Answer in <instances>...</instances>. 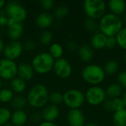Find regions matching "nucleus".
Returning a JSON list of instances; mask_svg holds the SVG:
<instances>
[{
    "mask_svg": "<svg viewBox=\"0 0 126 126\" xmlns=\"http://www.w3.org/2000/svg\"><path fill=\"white\" fill-rule=\"evenodd\" d=\"M105 92L106 97H108L109 99L114 100L120 97L123 92V89L118 83H112L107 87Z\"/></svg>",
    "mask_w": 126,
    "mask_h": 126,
    "instance_id": "obj_21",
    "label": "nucleus"
},
{
    "mask_svg": "<svg viewBox=\"0 0 126 126\" xmlns=\"http://www.w3.org/2000/svg\"><path fill=\"white\" fill-rule=\"evenodd\" d=\"M18 65L14 61L7 58L0 60V78L7 80H12L17 77Z\"/></svg>",
    "mask_w": 126,
    "mask_h": 126,
    "instance_id": "obj_8",
    "label": "nucleus"
},
{
    "mask_svg": "<svg viewBox=\"0 0 126 126\" xmlns=\"http://www.w3.org/2000/svg\"><path fill=\"white\" fill-rule=\"evenodd\" d=\"M6 13L8 18L21 23L27 18V11L25 7L18 1H9L5 6Z\"/></svg>",
    "mask_w": 126,
    "mask_h": 126,
    "instance_id": "obj_7",
    "label": "nucleus"
},
{
    "mask_svg": "<svg viewBox=\"0 0 126 126\" xmlns=\"http://www.w3.org/2000/svg\"><path fill=\"white\" fill-rule=\"evenodd\" d=\"M14 97V93L10 89H2L0 90V102L7 103H10Z\"/></svg>",
    "mask_w": 126,
    "mask_h": 126,
    "instance_id": "obj_30",
    "label": "nucleus"
},
{
    "mask_svg": "<svg viewBox=\"0 0 126 126\" xmlns=\"http://www.w3.org/2000/svg\"><path fill=\"white\" fill-rule=\"evenodd\" d=\"M117 45L126 50V27H123L115 35Z\"/></svg>",
    "mask_w": 126,
    "mask_h": 126,
    "instance_id": "obj_29",
    "label": "nucleus"
},
{
    "mask_svg": "<svg viewBox=\"0 0 126 126\" xmlns=\"http://www.w3.org/2000/svg\"><path fill=\"white\" fill-rule=\"evenodd\" d=\"M26 87V82L18 77L15 78L10 81V89L13 92V93L21 94L25 91Z\"/></svg>",
    "mask_w": 126,
    "mask_h": 126,
    "instance_id": "obj_22",
    "label": "nucleus"
},
{
    "mask_svg": "<svg viewBox=\"0 0 126 126\" xmlns=\"http://www.w3.org/2000/svg\"><path fill=\"white\" fill-rule=\"evenodd\" d=\"M125 21H126V17H125Z\"/></svg>",
    "mask_w": 126,
    "mask_h": 126,
    "instance_id": "obj_50",
    "label": "nucleus"
},
{
    "mask_svg": "<svg viewBox=\"0 0 126 126\" xmlns=\"http://www.w3.org/2000/svg\"><path fill=\"white\" fill-rule=\"evenodd\" d=\"M49 53L55 60L59 59L62 58V55L63 54V48L60 44L53 43L49 47Z\"/></svg>",
    "mask_w": 126,
    "mask_h": 126,
    "instance_id": "obj_25",
    "label": "nucleus"
},
{
    "mask_svg": "<svg viewBox=\"0 0 126 126\" xmlns=\"http://www.w3.org/2000/svg\"><path fill=\"white\" fill-rule=\"evenodd\" d=\"M84 126H98L97 125H96L95 123H87V124H86Z\"/></svg>",
    "mask_w": 126,
    "mask_h": 126,
    "instance_id": "obj_46",
    "label": "nucleus"
},
{
    "mask_svg": "<svg viewBox=\"0 0 126 126\" xmlns=\"http://www.w3.org/2000/svg\"><path fill=\"white\" fill-rule=\"evenodd\" d=\"M7 18L4 16H0V26H7Z\"/></svg>",
    "mask_w": 126,
    "mask_h": 126,
    "instance_id": "obj_41",
    "label": "nucleus"
},
{
    "mask_svg": "<svg viewBox=\"0 0 126 126\" xmlns=\"http://www.w3.org/2000/svg\"><path fill=\"white\" fill-rule=\"evenodd\" d=\"M23 50V44L20 41H10L6 45H4L2 52L5 58L15 61L21 55Z\"/></svg>",
    "mask_w": 126,
    "mask_h": 126,
    "instance_id": "obj_10",
    "label": "nucleus"
},
{
    "mask_svg": "<svg viewBox=\"0 0 126 126\" xmlns=\"http://www.w3.org/2000/svg\"><path fill=\"white\" fill-rule=\"evenodd\" d=\"M113 123L114 126H126V109L114 111Z\"/></svg>",
    "mask_w": 126,
    "mask_h": 126,
    "instance_id": "obj_24",
    "label": "nucleus"
},
{
    "mask_svg": "<svg viewBox=\"0 0 126 126\" xmlns=\"http://www.w3.org/2000/svg\"><path fill=\"white\" fill-rule=\"evenodd\" d=\"M117 45V40H116L115 36H111V37L107 38V41H106V48L111 49H114Z\"/></svg>",
    "mask_w": 126,
    "mask_h": 126,
    "instance_id": "obj_37",
    "label": "nucleus"
},
{
    "mask_svg": "<svg viewBox=\"0 0 126 126\" xmlns=\"http://www.w3.org/2000/svg\"><path fill=\"white\" fill-rule=\"evenodd\" d=\"M52 39H53L52 33L49 30H43L40 33L39 37H38L39 43L44 46H47V45H49V44H51Z\"/></svg>",
    "mask_w": 126,
    "mask_h": 126,
    "instance_id": "obj_26",
    "label": "nucleus"
},
{
    "mask_svg": "<svg viewBox=\"0 0 126 126\" xmlns=\"http://www.w3.org/2000/svg\"><path fill=\"white\" fill-rule=\"evenodd\" d=\"M27 114L22 110H16L11 114V123L14 126H24L27 121Z\"/></svg>",
    "mask_w": 126,
    "mask_h": 126,
    "instance_id": "obj_18",
    "label": "nucleus"
},
{
    "mask_svg": "<svg viewBox=\"0 0 126 126\" xmlns=\"http://www.w3.org/2000/svg\"><path fill=\"white\" fill-rule=\"evenodd\" d=\"M83 79L92 86H98L106 78V73L103 67L97 64H89L86 66L82 72Z\"/></svg>",
    "mask_w": 126,
    "mask_h": 126,
    "instance_id": "obj_4",
    "label": "nucleus"
},
{
    "mask_svg": "<svg viewBox=\"0 0 126 126\" xmlns=\"http://www.w3.org/2000/svg\"><path fill=\"white\" fill-rule=\"evenodd\" d=\"M53 71L60 78L66 79L70 77L72 72V67L70 63L64 58L55 60Z\"/></svg>",
    "mask_w": 126,
    "mask_h": 126,
    "instance_id": "obj_11",
    "label": "nucleus"
},
{
    "mask_svg": "<svg viewBox=\"0 0 126 126\" xmlns=\"http://www.w3.org/2000/svg\"><path fill=\"white\" fill-rule=\"evenodd\" d=\"M1 86H2V80H1V78H0V90L1 89Z\"/></svg>",
    "mask_w": 126,
    "mask_h": 126,
    "instance_id": "obj_48",
    "label": "nucleus"
},
{
    "mask_svg": "<svg viewBox=\"0 0 126 126\" xmlns=\"http://www.w3.org/2000/svg\"><path fill=\"white\" fill-rule=\"evenodd\" d=\"M4 47V41H3V40H2V39L0 38V53L3 52Z\"/></svg>",
    "mask_w": 126,
    "mask_h": 126,
    "instance_id": "obj_43",
    "label": "nucleus"
},
{
    "mask_svg": "<svg viewBox=\"0 0 126 126\" xmlns=\"http://www.w3.org/2000/svg\"><path fill=\"white\" fill-rule=\"evenodd\" d=\"M3 126H14L12 123H6L5 125H4Z\"/></svg>",
    "mask_w": 126,
    "mask_h": 126,
    "instance_id": "obj_47",
    "label": "nucleus"
},
{
    "mask_svg": "<svg viewBox=\"0 0 126 126\" xmlns=\"http://www.w3.org/2000/svg\"><path fill=\"white\" fill-rule=\"evenodd\" d=\"M104 71L106 74L108 75H114L119 70V64L116 61L111 60L106 62L104 66Z\"/></svg>",
    "mask_w": 126,
    "mask_h": 126,
    "instance_id": "obj_28",
    "label": "nucleus"
},
{
    "mask_svg": "<svg viewBox=\"0 0 126 126\" xmlns=\"http://www.w3.org/2000/svg\"><path fill=\"white\" fill-rule=\"evenodd\" d=\"M55 59L49 52H44L36 55L31 63L35 72L40 75H45L53 70Z\"/></svg>",
    "mask_w": 126,
    "mask_h": 126,
    "instance_id": "obj_3",
    "label": "nucleus"
},
{
    "mask_svg": "<svg viewBox=\"0 0 126 126\" xmlns=\"http://www.w3.org/2000/svg\"><path fill=\"white\" fill-rule=\"evenodd\" d=\"M49 102L54 106H58L63 103V94L59 92H53L49 94Z\"/></svg>",
    "mask_w": 126,
    "mask_h": 126,
    "instance_id": "obj_31",
    "label": "nucleus"
},
{
    "mask_svg": "<svg viewBox=\"0 0 126 126\" xmlns=\"http://www.w3.org/2000/svg\"><path fill=\"white\" fill-rule=\"evenodd\" d=\"M38 126H58L57 124H55V123H50V122H42Z\"/></svg>",
    "mask_w": 126,
    "mask_h": 126,
    "instance_id": "obj_42",
    "label": "nucleus"
},
{
    "mask_svg": "<svg viewBox=\"0 0 126 126\" xmlns=\"http://www.w3.org/2000/svg\"><path fill=\"white\" fill-rule=\"evenodd\" d=\"M78 56L81 61L84 62H89L91 61L94 55L93 48L89 45H82L78 48Z\"/></svg>",
    "mask_w": 126,
    "mask_h": 126,
    "instance_id": "obj_20",
    "label": "nucleus"
},
{
    "mask_svg": "<svg viewBox=\"0 0 126 126\" xmlns=\"http://www.w3.org/2000/svg\"><path fill=\"white\" fill-rule=\"evenodd\" d=\"M102 104L103 106V108L106 111H113V108H112V100H111V99H106Z\"/></svg>",
    "mask_w": 126,
    "mask_h": 126,
    "instance_id": "obj_39",
    "label": "nucleus"
},
{
    "mask_svg": "<svg viewBox=\"0 0 126 126\" xmlns=\"http://www.w3.org/2000/svg\"><path fill=\"white\" fill-rule=\"evenodd\" d=\"M84 27L87 32L93 34L97 33V30H99V24H97L95 20L89 18H86V20L84 21Z\"/></svg>",
    "mask_w": 126,
    "mask_h": 126,
    "instance_id": "obj_27",
    "label": "nucleus"
},
{
    "mask_svg": "<svg viewBox=\"0 0 126 126\" xmlns=\"http://www.w3.org/2000/svg\"><path fill=\"white\" fill-rule=\"evenodd\" d=\"M69 13V8L65 5H59L54 10V16L57 18H63Z\"/></svg>",
    "mask_w": 126,
    "mask_h": 126,
    "instance_id": "obj_33",
    "label": "nucleus"
},
{
    "mask_svg": "<svg viewBox=\"0 0 126 126\" xmlns=\"http://www.w3.org/2000/svg\"><path fill=\"white\" fill-rule=\"evenodd\" d=\"M108 7L111 13L119 16L126 10V3L124 0H111L108 3Z\"/></svg>",
    "mask_w": 126,
    "mask_h": 126,
    "instance_id": "obj_17",
    "label": "nucleus"
},
{
    "mask_svg": "<svg viewBox=\"0 0 126 126\" xmlns=\"http://www.w3.org/2000/svg\"><path fill=\"white\" fill-rule=\"evenodd\" d=\"M118 84L122 87L126 89V71L121 72L117 76Z\"/></svg>",
    "mask_w": 126,
    "mask_h": 126,
    "instance_id": "obj_36",
    "label": "nucleus"
},
{
    "mask_svg": "<svg viewBox=\"0 0 126 126\" xmlns=\"http://www.w3.org/2000/svg\"><path fill=\"white\" fill-rule=\"evenodd\" d=\"M53 21L54 16L48 12L40 13L35 19L36 25L41 29H47L49 27L53 24Z\"/></svg>",
    "mask_w": 126,
    "mask_h": 126,
    "instance_id": "obj_16",
    "label": "nucleus"
},
{
    "mask_svg": "<svg viewBox=\"0 0 126 126\" xmlns=\"http://www.w3.org/2000/svg\"><path fill=\"white\" fill-rule=\"evenodd\" d=\"M7 35L11 41H18L24 31L22 23L18 22L13 18H7Z\"/></svg>",
    "mask_w": 126,
    "mask_h": 126,
    "instance_id": "obj_12",
    "label": "nucleus"
},
{
    "mask_svg": "<svg viewBox=\"0 0 126 126\" xmlns=\"http://www.w3.org/2000/svg\"><path fill=\"white\" fill-rule=\"evenodd\" d=\"M69 126H84L85 117L80 109H70L67 114Z\"/></svg>",
    "mask_w": 126,
    "mask_h": 126,
    "instance_id": "obj_14",
    "label": "nucleus"
},
{
    "mask_svg": "<svg viewBox=\"0 0 126 126\" xmlns=\"http://www.w3.org/2000/svg\"><path fill=\"white\" fill-rule=\"evenodd\" d=\"M49 91L42 83L34 85L29 91L27 96V103L35 109L44 108L49 101Z\"/></svg>",
    "mask_w": 126,
    "mask_h": 126,
    "instance_id": "obj_2",
    "label": "nucleus"
},
{
    "mask_svg": "<svg viewBox=\"0 0 126 126\" xmlns=\"http://www.w3.org/2000/svg\"><path fill=\"white\" fill-rule=\"evenodd\" d=\"M67 47L69 49L71 50H75V49H78L79 47H78V44H76L75 41H69L68 44H67Z\"/></svg>",
    "mask_w": 126,
    "mask_h": 126,
    "instance_id": "obj_40",
    "label": "nucleus"
},
{
    "mask_svg": "<svg viewBox=\"0 0 126 126\" xmlns=\"http://www.w3.org/2000/svg\"><path fill=\"white\" fill-rule=\"evenodd\" d=\"M34 74H35V71L31 63L27 62H21L18 65L17 77L22 79L25 82L30 80L33 78Z\"/></svg>",
    "mask_w": 126,
    "mask_h": 126,
    "instance_id": "obj_15",
    "label": "nucleus"
},
{
    "mask_svg": "<svg viewBox=\"0 0 126 126\" xmlns=\"http://www.w3.org/2000/svg\"><path fill=\"white\" fill-rule=\"evenodd\" d=\"M121 98H122V100L123 102V104H124L125 108H126V92H124V94H123V97Z\"/></svg>",
    "mask_w": 126,
    "mask_h": 126,
    "instance_id": "obj_44",
    "label": "nucleus"
},
{
    "mask_svg": "<svg viewBox=\"0 0 126 126\" xmlns=\"http://www.w3.org/2000/svg\"><path fill=\"white\" fill-rule=\"evenodd\" d=\"M107 36L100 32L94 34L91 39V47L95 49H102L106 47Z\"/></svg>",
    "mask_w": 126,
    "mask_h": 126,
    "instance_id": "obj_19",
    "label": "nucleus"
},
{
    "mask_svg": "<svg viewBox=\"0 0 126 126\" xmlns=\"http://www.w3.org/2000/svg\"><path fill=\"white\" fill-rule=\"evenodd\" d=\"M112 108H113L114 111H117L123 109H126L124 106L123 102L122 100V98L118 97V98L112 100Z\"/></svg>",
    "mask_w": 126,
    "mask_h": 126,
    "instance_id": "obj_34",
    "label": "nucleus"
},
{
    "mask_svg": "<svg viewBox=\"0 0 126 126\" xmlns=\"http://www.w3.org/2000/svg\"><path fill=\"white\" fill-rule=\"evenodd\" d=\"M35 47H36V44L32 40H28V41H27L24 44V45H23L24 49H27L28 51L33 50L35 48Z\"/></svg>",
    "mask_w": 126,
    "mask_h": 126,
    "instance_id": "obj_38",
    "label": "nucleus"
},
{
    "mask_svg": "<svg viewBox=\"0 0 126 126\" xmlns=\"http://www.w3.org/2000/svg\"><path fill=\"white\" fill-rule=\"evenodd\" d=\"M11 118L10 111L5 107H0V125L4 126L7 123Z\"/></svg>",
    "mask_w": 126,
    "mask_h": 126,
    "instance_id": "obj_32",
    "label": "nucleus"
},
{
    "mask_svg": "<svg viewBox=\"0 0 126 126\" xmlns=\"http://www.w3.org/2000/svg\"><path fill=\"white\" fill-rule=\"evenodd\" d=\"M106 4L103 0H86L83 2V10L89 18L100 19L106 10Z\"/></svg>",
    "mask_w": 126,
    "mask_h": 126,
    "instance_id": "obj_5",
    "label": "nucleus"
},
{
    "mask_svg": "<svg viewBox=\"0 0 126 126\" xmlns=\"http://www.w3.org/2000/svg\"><path fill=\"white\" fill-rule=\"evenodd\" d=\"M0 126H1V125H0Z\"/></svg>",
    "mask_w": 126,
    "mask_h": 126,
    "instance_id": "obj_51",
    "label": "nucleus"
},
{
    "mask_svg": "<svg viewBox=\"0 0 126 126\" xmlns=\"http://www.w3.org/2000/svg\"><path fill=\"white\" fill-rule=\"evenodd\" d=\"M123 27L122 18L111 13H106L99 22L100 32L106 35L107 37L115 36L119 31Z\"/></svg>",
    "mask_w": 126,
    "mask_h": 126,
    "instance_id": "obj_1",
    "label": "nucleus"
},
{
    "mask_svg": "<svg viewBox=\"0 0 126 126\" xmlns=\"http://www.w3.org/2000/svg\"><path fill=\"white\" fill-rule=\"evenodd\" d=\"M63 96V103L70 109H79L86 100L85 94L75 89L66 91Z\"/></svg>",
    "mask_w": 126,
    "mask_h": 126,
    "instance_id": "obj_6",
    "label": "nucleus"
},
{
    "mask_svg": "<svg viewBox=\"0 0 126 126\" xmlns=\"http://www.w3.org/2000/svg\"><path fill=\"white\" fill-rule=\"evenodd\" d=\"M106 94L105 90L99 86H92L85 94L86 100L92 106L102 104L106 100Z\"/></svg>",
    "mask_w": 126,
    "mask_h": 126,
    "instance_id": "obj_9",
    "label": "nucleus"
},
{
    "mask_svg": "<svg viewBox=\"0 0 126 126\" xmlns=\"http://www.w3.org/2000/svg\"><path fill=\"white\" fill-rule=\"evenodd\" d=\"M124 61H125V62H126V53L125 54V56H124Z\"/></svg>",
    "mask_w": 126,
    "mask_h": 126,
    "instance_id": "obj_49",
    "label": "nucleus"
},
{
    "mask_svg": "<svg viewBox=\"0 0 126 126\" xmlns=\"http://www.w3.org/2000/svg\"><path fill=\"white\" fill-rule=\"evenodd\" d=\"M27 102V98L22 95L17 94L13 97L12 100L10 101V106L14 111L16 110H22L23 108L25 107Z\"/></svg>",
    "mask_w": 126,
    "mask_h": 126,
    "instance_id": "obj_23",
    "label": "nucleus"
},
{
    "mask_svg": "<svg viewBox=\"0 0 126 126\" xmlns=\"http://www.w3.org/2000/svg\"><path fill=\"white\" fill-rule=\"evenodd\" d=\"M41 117L45 122L54 123L60 114V110L57 106L54 105H47L43 108L41 111Z\"/></svg>",
    "mask_w": 126,
    "mask_h": 126,
    "instance_id": "obj_13",
    "label": "nucleus"
},
{
    "mask_svg": "<svg viewBox=\"0 0 126 126\" xmlns=\"http://www.w3.org/2000/svg\"><path fill=\"white\" fill-rule=\"evenodd\" d=\"M5 4H6V2L4 0H0V10H1L4 7Z\"/></svg>",
    "mask_w": 126,
    "mask_h": 126,
    "instance_id": "obj_45",
    "label": "nucleus"
},
{
    "mask_svg": "<svg viewBox=\"0 0 126 126\" xmlns=\"http://www.w3.org/2000/svg\"><path fill=\"white\" fill-rule=\"evenodd\" d=\"M40 4L44 10L49 11L54 7L55 1L52 0H41L40 1Z\"/></svg>",
    "mask_w": 126,
    "mask_h": 126,
    "instance_id": "obj_35",
    "label": "nucleus"
}]
</instances>
